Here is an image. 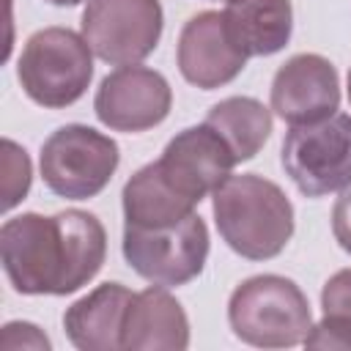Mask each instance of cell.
I'll return each mask as SVG.
<instances>
[{
  "label": "cell",
  "mask_w": 351,
  "mask_h": 351,
  "mask_svg": "<svg viewBox=\"0 0 351 351\" xmlns=\"http://www.w3.org/2000/svg\"><path fill=\"white\" fill-rule=\"evenodd\" d=\"M8 282L25 296H66L88 285L107 258V230L96 214L66 208L52 217L27 211L0 228Z\"/></svg>",
  "instance_id": "obj_1"
},
{
  "label": "cell",
  "mask_w": 351,
  "mask_h": 351,
  "mask_svg": "<svg viewBox=\"0 0 351 351\" xmlns=\"http://www.w3.org/2000/svg\"><path fill=\"white\" fill-rule=\"evenodd\" d=\"M214 222L222 241L247 261L277 258L293 236V206L269 178L230 176L214 195Z\"/></svg>",
  "instance_id": "obj_2"
},
{
  "label": "cell",
  "mask_w": 351,
  "mask_h": 351,
  "mask_svg": "<svg viewBox=\"0 0 351 351\" xmlns=\"http://www.w3.org/2000/svg\"><path fill=\"white\" fill-rule=\"evenodd\" d=\"M233 335L255 348H291L304 343L313 313L304 291L282 274H255L228 299Z\"/></svg>",
  "instance_id": "obj_3"
},
{
  "label": "cell",
  "mask_w": 351,
  "mask_h": 351,
  "mask_svg": "<svg viewBox=\"0 0 351 351\" xmlns=\"http://www.w3.org/2000/svg\"><path fill=\"white\" fill-rule=\"evenodd\" d=\"M16 80L30 101L63 110L80 101L93 80V49L69 27L36 30L16 60Z\"/></svg>",
  "instance_id": "obj_4"
},
{
  "label": "cell",
  "mask_w": 351,
  "mask_h": 351,
  "mask_svg": "<svg viewBox=\"0 0 351 351\" xmlns=\"http://www.w3.org/2000/svg\"><path fill=\"white\" fill-rule=\"evenodd\" d=\"M118 162V143L85 123L55 129L44 140L38 159L47 189L66 200L96 197L112 181Z\"/></svg>",
  "instance_id": "obj_5"
},
{
  "label": "cell",
  "mask_w": 351,
  "mask_h": 351,
  "mask_svg": "<svg viewBox=\"0 0 351 351\" xmlns=\"http://www.w3.org/2000/svg\"><path fill=\"white\" fill-rule=\"evenodd\" d=\"M282 167L304 197L351 189V115L335 112L285 132Z\"/></svg>",
  "instance_id": "obj_6"
},
{
  "label": "cell",
  "mask_w": 351,
  "mask_h": 351,
  "mask_svg": "<svg viewBox=\"0 0 351 351\" xmlns=\"http://www.w3.org/2000/svg\"><path fill=\"white\" fill-rule=\"evenodd\" d=\"M123 258L143 280L156 285L192 282L208 258V228L197 214L167 228L123 225Z\"/></svg>",
  "instance_id": "obj_7"
},
{
  "label": "cell",
  "mask_w": 351,
  "mask_h": 351,
  "mask_svg": "<svg viewBox=\"0 0 351 351\" xmlns=\"http://www.w3.org/2000/svg\"><path fill=\"white\" fill-rule=\"evenodd\" d=\"M159 0H88L82 11V36L93 55L110 66H134L145 60L162 38Z\"/></svg>",
  "instance_id": "obj_8"
},
{
  "label": "cell",
  "mask_w": 351,
  "mask_h": 351,
  "mask_svg": "<svg viewBox=\"0 0 351 351\" xmlns=\"http://www.w3.org/2000/svg\"><path fill=\"white\" fill-rule=\"evenodd\" d=\"M162 181L184 200L197 206L206 195H214L228 178L236 162L230 145L206 121L181 129L154 162Z\"/></svg>",
  "instance_id": "obj_9"
},
{
  "label": "cell",
  "mask_w": 351,
  "mask_h": 351,
  "mask_svg": "<svg viewBox=\"0 0 351 351\" xmlns=\"http://www.w3.org/2000/svg\"><path fill=\"white\" fill-rule=\"evenodd\" d=\"M173 107L167 80L148 66H121L110 71L96 90L93 112L112 132H145L159 126Z\"/></svg>",
  "instance_id": "obj_10"
},
{
  "label": "cell",
  "mask_w": 351,
  "mask_h": 351,
  "mask_svg": "<svg viewBox=\"0 0 351 351\" xmlns=\"http://www.w3.org/2000/svg\"><path fill=\"white\" fill-rule=\"evenodd\" d=\"M340 107L337 69L315 52L288 58L271 80V110L291 126L315 123Z\"/></svg>",
  "instance_id": "obj_11"
},
{
  "label": "cell",
  "mask_w": 351,
  "mask_h": 351,
  "mask_svg": "<svg viewBox=\"0 0 351 351\" xmlns=\"http://www.w3.org/2000/svg\"><path fill=\"white\" fill-rule=\"evenodd\" d=\"M176 60L181 77L200 90L233 82L247 66V55L225 30L222 11H200L186 19L178 36Z\"/></svg>",
  "instance_id": "obj_12"
},
{
  "label": "cell",
  "mask_w": 351,
  "mask_h": 351,
  "mask_svg": "<svg viewBox=\"0 0 351 351\" xmlns=\"http://www.w3.org/2000/svg\"><path fill=\"white\" fill-rule=\"evenodd\" d=\"M189 346V318L167 285H151L134 293L126 318L121 348L126 351H184Z\"/></svg>",
  "instance_id": "obj_13"
},
{
  "label": "cell",
  "mask_w": 351,
  "mask_h": 351,
  "mask_svg": "<svg viewBox=\"0 0 351 351\" xmlns=\"http://www.w3.org/2000/svg\"><path fill=\"white\" fill-rule=\"evenodd\" d=\"M134 293L121 282H101L66 307L63 329L80 351H118L123 318Z\"/></svg>",
  "instance_id": "obj_14"
},
{
  "label": "cell",
  "mask_w": 351,
  "mask_h": 351,
  "mask_svg": "<svg viewBox=\"0 0 351 351\" xmlns=\"http://www.w3.org/2000/svg\"><path fill=\"white\" fill-rule=\"evenodd\" d=\"M225 30L247 58H269L285 49L293 33L291 0H228Z\"/></svg>",
  "instance_id": "obj_15"
},
{
  "label": "cell",
  "mask_w": 351,
  "mask_h": 351,
  "mask_svg": "<svg viewBox=\"0 0 351 351\" xmlns=\"http://www.w3.org/2000/svg\"><path fill=\"white\" fill-rule=\"evenodd\" d=\"M123 200V219L134 228H167L189 214H195V206L184 197H178L159 176L156 165H143L121 192Z\"/></svg>",
  "instance_id": "obj_16"
},
{
  "label": "cell",
  "mask_w": 351,
  "mask_h": 351,
  "mask_svg": "<svg viewBox=\"0 0 351 351\" xmlns=\"http://www.w3.org/2000/svg\"><path fill=\"white\" fill-rule=\"evenodd\" d=\"M206 123L222 134L236 162L252 159L271 134V112L252 96H228L217 101L208 110Z\"/></svg>",
  "instance_id": "obj_17"
},
{
  "label": "cell",
  "mask_w": 351,
  "mask_h": 351,
  "mask_svg": "<svg viewBox=\"0 0 351 351\" xmlns=\"http://www.w3.org/2000/svg\"><path fill=\"white\" fill-rule=\"evenodd\" d=\"M30 156L14 140H3V211H11L30 192Z\"/></svg>",
  "instance_id": "obj_18"
},
{
  "label": "cell",
  "mask_w": 351,
  "mask_h": 351,
  "mask_svg": "<svg viewBox=\"0 0 351 351\" xmlns=\"http://www.w3.org/2000/svg\"><path fill=\"white\" fill-rule=\"evenodd\" d=\"M321 307H324V315L351 324V269H340L324 282Z\"/></svg>",
  "instance_id": "obj_19"
},
{
  "label": "cell",
  "mask_w": 351,
  "mask_h": 351,
  "mask_svg": "<svg viewBox=\"0 0 351 351\" xmlns=\"http://www.w3.org/2000/svg\"><path fill=\"white\" fill-rule=\"evenodd\" d=\"M304 346L307 348H329V351H351V324L324 315L315 326H310Z\"/></svg>",
  "instance_id": "obj_20"
},
{
  "label": "cell",
  "mask_w": 351,
  "mask_h": 351,
  "mask_svg": "<svg viewBox=\"0 0 351 351\" xmlns=\"http://www.w3.org/2000/svg\"><path fill=\"white\" fill-rule=\"evenodd\" d=\"M0 348H5V351H16V348L49 351L52 343H49V337H47L36 324H27V321H8V324L3 326V335H0Z\"/></svg>",
  "instance_id": "obj_21"
},
{
  "label": "cell",
  "mask_w": 351,
  "mask_h": 351,
  "mask_svg": "<svg viewBox=\"0 0 351 351\" xmlns=\"http://www.w3.org/2000/svg\"><path fill=\"white\" fill-rule=\"evenodd\" d=\"M332 233L335 241L351 255V189H346L332 208Z\"/></svg>",
  "instance_id": "obj_22"
},
{
  "label": "cell",
  "mask_w": 351,
  "mask_h": 351,
  "mask_svg": "<svg viewBox=\"0 0 351 351\" xmlns=\"http://www.w3.org/2000/svg\"><path fill=\"white\" fill-rule=\"evenodd\" d=\"M47 3H52V5H77L82 0H47Z\"/></svg>",
  "instance_id": "obj_23"
},
{
  "label": "cell",
  "mask_w": 351,
  "mask_h": 351,
  "mask_svg": "<svg viewBox=\"0 0 351 351\" xmlns=\"http://www.w3.org/2000/svg\"><path fill=\"white\" fill-rule=\"evenodd\" d=\"M348 101H351V69H348Z\"/></svg>",
  "instance_id": "obj_24"
}]
</instances>
